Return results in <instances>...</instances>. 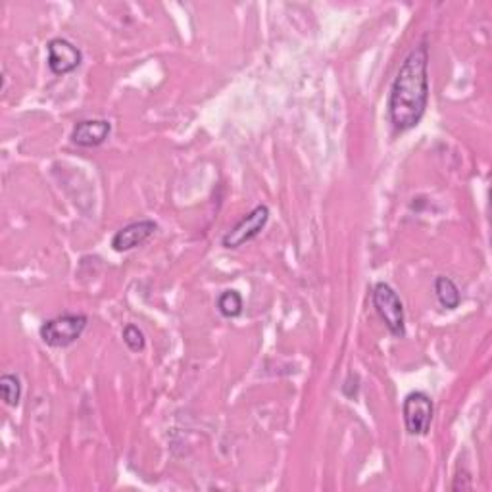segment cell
<instances>
[{
    "label": "cell",
    "mask_w": 492,
    "mask_h": 492,
    "mask_svg": "<svg viewBox=\"0 0 492 492\" xmlns=\"http://www.w3.org/2000/svg\"><path fill=\"white\" fill-rule=\"evenodd\" d=\"M429 104V49L425 43L414 47L402 60L392 81L387 114L392 128L404 133L421 123Z\"/></svg>",
    "instance_id": "6da1fadb"
},
{
    "label": "cell",
    "mask_w": 492,
    "mask_h": 492,
    "mask_svg": "<svg viewBox=\"0 0 492 492\" xmlns=\"http://www.w3.org/2000/svg\"><path fill=\"white\" fill-rule=\"evenodd\" d=\"M89 326L85 314H60L47 319L39 329V336L50 348H67L81 339Z\"/></svg>",
    "instance_id": "7a4b0ae2"
},
{
    "label": "cell",
    "mask_w": 492,
    "mask_h": 492,
    "mask_svg": "<svg viewBox=\"0 0 492 492\" xmlns=\"http://www.w3.org/2000/svg\"><path fill=\"white\" fill-rule=\"evenodd\" d=\"M371 302L375 312L381 318L390 335L397 336V339H402L406 335V316L404 304L397 291L389 283H385V281H379L371 289Z\"/></svg>",
    "instance_id": "3957f363"
},
{
    "label": "cell",
    "mask_w": 492,
    "mask_h": 492,
    "mask_svg": "<svg viewBox=\"0 0 492 492\" xmlns=\"http://www.w3.org/2000/svg\"><path fill=\"white\" fill-rule=\"evenodd\" d=\"M402 416L407 434H412V437H425L434 416L433 398L424 390H412L402 402Z\"/></svg>",
    "instance_id": "277c9868"
},
{
    "label": "cell",
    "mask_w": 492,
    "mask_h": 492,
    "mask_svg": "<svg viewBox=\"0 0 492 492\" xmlns=\"http://www.w3.org/2000/svg\"><path fill=\"white\" fill-rule=\"evenodd\" d=\"M270 221V208L265 204H258L252 212H248L241 221H238L231 231H228L221 238L223 248L235 250L243 245L255 241V238L265 229Z\"/></svg>",
    "instance_id": "5b68a950"
},
{
    "label": "cell",
    "mask_w": 492,
    "mask_h": 492,
    "mask_svg": "<svg viewBox=\"0 0 492 492\" xmlns=\"http://www.w3.org/2000/svg\"><path fill=\"white\" fill-rule=\"evenodd\" d=\"M83 62V52L72 43V40L56 37L47 45V64L49 69L58 77L74 74Z\"/></svg>",
    "instance_id": "8992f818"
},
{
    "label": "cell",
    "mask_w": 492,
    "mask_h": 492,
    "mask_svg": "<svg viewBox=\"0 0 492 492\" xmlns=\"http://www.w3.org/2000/svg\"><path fill=\"white\" fill-rule=\"evenodd\" d=\"M158 231V223L152 219H139L130 225H125L116 235L112 237L110 246L116 252H130L139 246H143L148 238Z\"/></svg>",
    "instance_id": "52a82bcc"
},
{
    "label": "cell",
    "mask_w": 492,
    "mask_h": 492,
    "mask_svg": "<svg viewBox=\"0 0 492 492\" xmlns=\"http://www.w3.org/2000/svg\"><path fill=\"white\" fill-rule=\"evenodd\" d=\"M112 133V123L108 120H81L74 125L72 143L81 148H94L104 145Z\"/></svg>",
    "instance_id": "ba28073f"
},
{
    "label": "cell",
    "mask_w": 492,
    "mask_h": 492,
    "mask_svg": "<svg viewBox=\"0 0 492 492\" xmlns=\"http://www.w3.org/2000/svg\"><path fill=\"white\" fill-rule=\"evenodd\" d=\"M434 297H437L439 304L446 310H456L461 302V294L458 285L450 277L439 275L434 279Z\"/></svg>",
    "instance_id": "9c48e42d"
},
{
    "label": "cell",
    "mask_w": 492,
    "mask_h": 492,
    "mask_svg": "<svg viewBox=\"0 0 492 492\" xmlns=\"http://www.w3.org/2000/svg\"><path fill=\"white\" fill-rule=\"evenodd\" d=\"M218 312L228 318V319H233V318H238L243 314V297L241 292L235 291V289H229V291H223L219 297H218Z\"/></svg>",
    "instance_id": "30bf717a"
},
{
    "label": "cell",
    "mask_w": 492,
    "mask_h": 492,
    "mask_svg": "<svg viewBox=\"0 0 492 492\" xmlns=\"http://www.w3.org/2000/svg\"><path fill=\"white\" fill-rule=\"evenodd\" d=\"M0 392H3V400L10 407H18L22 400V381L18 375L4 373L0 377Z\"/></svg>",
    "instance_id": "8fae6325"
},
{
    "label": "cell",
    "mask_w": 492,
    "mask_h": 492,
    "mask_svg": "<svg viewBox=\"0 0 492 492\" xmlns=\"http://www.w3.org/2000/svg\"><path fill=\"white\" fill-rule=\"evenodd\" d=\"M123 343L125 346H128L131 353L139 354V353H143L145 346H147V339H145V333L140 331L137 326H133V323H128V326L123 327Z\"/></svg>",
    "instance_id": "7c38bea8"
},
{
    "label": "cell",
    "mask_w": 492,
    "mask_h": 492,
    "mask_svg": "<svg viewBox=\"0 0 492 492\" xmlns=\"http://www.w3.org/2000/svg\"><path fill=\"white\" fill-rule=\"evenodd\" d=\"M341 390H343V395L346 398H356L358 397V390H360V377H358V373L350 371L346 375V381L343 383Z\"/></svg>",
    "instance_id": "4fadbf2b"
}]
</instances>
